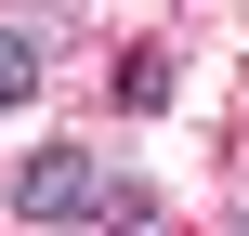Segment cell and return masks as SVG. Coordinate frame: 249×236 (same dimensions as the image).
I'll return each mask as SVG.
<instances>
[{
	"mask_svg": "<svg viewBox=\"0 0 249 236\" xmlns=\"http://www.w3.org/2000/svg\"><path fill=\"white\" fill-rule=\"evenodd\" d=\"M39 39H53V26L0 13V105H26V92H39Z\"/></svg>",
	"mask_w": 249,
	"mask_h": 236,
	"instance_id": "obj_2",
	"label": "cell"
},
{
	"mask_svg": "<svg viewBox=\"0 0 249 236\" xmlns=\"http://www.w3.org/2000/svg\"><path fill=\"white\" fill-rule=\"evenodd\" d=\"M105 197H118V184L92 171V145H39V158L13 171V210H26V223H92Z\"/></svg>",
	"mask_w": 249,
	"mask_h": 236,
	"instance_id": "obj_1",
	"label": "cell"
},
{
	"mask_svg": "<svg viewBox=\"0 0 249 236\" xmlns=\"http://www.w3.org/2000/svg\"><path fill=\"white\" fill-rule=\"evenodd\" d=\"M118 105L158 118V105H171V53H131V66H118Z\"/></svg>",
	"mask_w": 249,
	"mask_h": 236,
	"instance_id": "obj_3",
	"label": "cell"
}]
</instances>
